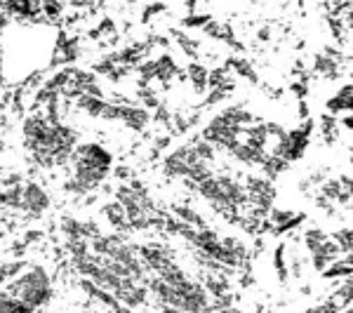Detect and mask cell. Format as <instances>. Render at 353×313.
Returning <instances> with one entry per match:
<instances>
[{
    "label": "cell",
    "mask_w": 353,
    "mask_h": 313,
    "mask_svg": "<svg viewBox=\"0 0 353 313\" xmlns=\"http://www.w3.org/2000/svg\"><path fill=\"white\" fill-rule=\"evenodd\" d=\"M71 161H73V172H71V181L66 184V191L90 193L109 177L113 156L101 144L90 141V144L76 146Z\"/></svg>",
    "instance_id": "cell-1"
},
{
    "label": "cell",
    "mask_w": 353,
    "mask_h": 313,
    "mask_svg": "<svg viewBox=\"0 0 353 313\" xmlns=\"http://www.w3.org/2000/svg\"><path fill=\"white\" fill-rule=\"evenodd\" d=\"M5 292L12 294L14 299H19L31 313L45 309L54 297V285L52 278L45 266H26L17 278L5 285Z\"/></svg>",
    "instance_id": "cell-2"
},
{
    "label": "cell",
    "mask_w": 353,
    "mask_h": 313,
    "mask_svg": "<svg viewBox=\"0 0 353 313\" xmlns=\"http://www.w3.org/2000/svg\"><path fill=\"white\" fill-rule=\"evenodd\" d=\"M19 210L28 217H43L50 210V196L36 181H28L21 186V196H19Z\"/></svg>",
    "instance_id": "cell-3"
},
{
    "label": "cell",
    "mask_w": 353,
    "mask_h": 313,
    "mask_svg": "<svg viewBox=\"0 0 353 313\" xmlns=\"http://www.w3.org/2000/svg\"><path fill=\"white\" fill-rule=\"evenodd\" d=\"M26 269V261H19V259H12V261H0V287L8 285L12 278L19 276L21 271Z\"/></svg>",
    "instance_id": "cell-4"
},
{
    "label": "cell",
    "mask_w": 353,
    "mask_h": 313,
    "mask_svg": "<svg viewBox=\"0 0 353 313\" xmlns=\"http://www.w3.org/2000/svg\"><path fill=\"white\" fill-rule=\"evenodd\" d=\"M104 214H106V219H109V224L116 226V229H125V226H128V214H125V208L118 201L106 205Z\"/></svg>",
    "instance_id": "cell-5"
},
{
    "label": "cell",
    "mask_w": 353,
    "mask_h": 313,
    "mask_svg": "<svg viewBox=\"0 0 353 313\" xmlns=\"http://www.w3.org/2000/svg\"><path fill=\"white\" fill-rule=\"evenodd\" d=\"M189 76H191V81H193V85H196L198 90H205V88H208V81H210L208 68H203V66L193 64V66L189 68Z\"/></svg>",
    "instance_id": "cell-6"
},
{
    "label": "cell",
    "mask_w": 353,
    "mask_h": 313,
    "mask_svg": "<svg viewBox=\"0 0 353 313\" xmlns=\"http://www.w3.org/2000/svg\"><path fill=\"white\" fill-rule=\"evenodd\" d=\"M334 243H337L339 252H353V229H344L339 231L337 236H334Z\"/></svg>",
    "instance_id": "cell-7"
},
{
    "label": "cell",
    "mask_w": 353,
    "mask_h": 313,
    "mask_svg": "<svg viewBox=\"0 0 353 313\" xmlns=\"http://www.w3.org/2000/svg\"><path fill=\"white\" fill-rule=\"evenodd\" d=\"M337 301H330V304H321V306H313V309H309L306 313H337Z\"/></svg>",
    "instance_id": "cell-8"
},
{
    "label": "cell",
    "mask_w": 353,
    "mask_h": 313,
    "mask_svg": "<svg viewBox=\"0 0 353 313\" xmlns=\"http://www.w3.org/2000/svg\"><path fill=\"white\" fill-rule=\"evenodd\" d=\"M0 85H3V52H0Z\"/></svg>",
    "instance_id": "cell-9"
},
{
    "label": "cell",
    "mask_w": 353,
    "mask_h": 313,
    "mask_svg": "<svg viewBox=\"0 0 353 313\" xmlns=\"http://www.w3.org/2000/svg\"><path fill=\"white\" fill-rule=\"evenodd\" d=\"M5 24H8V19H5V17H0V33H3Z\"/></svg>",
    "instance_id": "cell-10"
}]
</instances>
